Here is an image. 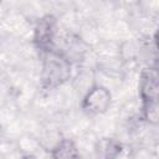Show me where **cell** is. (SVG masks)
I'll use <instances>...</instances> for the list:
<instances>
[{
    "instance_id": "1",
    "label": "cell",
    "mask_w": 159,
    "mask_h": 159,
    "mask_svg": "<svg viewBox=\"0 0 159 159\" xmlns=\"http://www.w3.org/2000/svg\"><path fill=\"white\" fill-rule=\"evenodd\" d=\"M43 53L41 82L46 89H52L66 82L71 76L70 60L56 50H48Z\"/></svg>"
},
{
    "instance_id": "2",
    "label": "cell",
    "mask_w": 159,
    "mask_h": 159,
    "mask_svg": "<svg viewBox=\"0 0 159 159\" xmlns=\"http://www.w3.org/2000/svg\"><path fill=\"white\" fill-rule=\"evenodd\" d=\"M140 98L143 116L149 123L158 122V75L157 70L149 68L142 73Z\"/></svg>"
},
{
    "instance_id": "3",
    "label": "cell",
    "mask_w": 159,
    "mask_h": 159,
    "mask_svg": "<svg viewBox=\"0 0 159 159\" xmlns=\"http://www.w3.org/2000/svg\"><path fill=\"white\" fill-rule=\"evenodd\" d=\"M111 104V93L103 86H93L83 97L82 109L91 114H99L108 109Z\"/></svg>"
},
{
    "instance_id": "4",
    "label": "cell",
    "mask_w": 159,
    "mask_h": 159,
    "mask_svg": "<svg viewBox=\"0 0 159 159\" xmlns=\"http://www.w3.org/2000/svg\"><path fill=\"white\" fill-rule=\"evenodd\" d=\"M56 36V21L52 16L41 19L35 29L34 41L41 52H46L53 48Z\"/></svg>"
},
{
    "instance_id": "5",
    "label": "cell",
    "mask_w": 159,
    "mask_h": 159,
    "mask_svg": "<svg viewBox=\"0 0 159 159\" xmlns=\"http://www.w3.org/2000/svg\"><path fill=\"white\" fill-rule=\"evenodd\" d=\"M77 149L73 142L70 139H62L53 149L52 157L53 158H73L77 157Z\"/></svg>"
}]
</instances>
